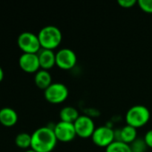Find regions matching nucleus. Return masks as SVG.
<instances>
[{"label":"nucleus","mask_w":152,"mask_h":152,"mask_svg":"<svg viewBox=\"0 0 152 152\" xmlns=\"http://www.w3.org/2000/svg\"><path fill=\"white\" fill-rule=\"evenodd\" d=\"M144 141H145L147 146H148L149 148H151L152 149V129L149 130V131L146 133V134H145V136H144Z\"/></svg>","instance_id":"21"},{"label":"nucleus","mask_w":152,"mask_h":152,"mask_svg":"<svg viewBox=\"0 0 152 152\" xmlns=\"http://www.w3.org/2000/svg\"><path fill=\"white\" fill-rule=\"evenodd\" d=\"M115 137L116 141L123 142L130 145L137 139V129L126 125L120 129L115 130Z\"/></svg>","instance_id":"11"},{"label":"nucleus","mask_w":152,"mask_h":152,"mask_svg":"<svg viewBox=\"0 0 152 152\" xmlns=\"http://www.w3.org/2000/svg\"><path fill=\"white\" fill-rule=\"evenodd\" d=\"M80 116L81 115L79 114L78 110L72 106L64 107L60 110V113H59V117H60L61 121L67 122V123H73V124L77 120V118Z\"/></svg>","instance_id":"15"},{"label":"nucleus","mask_w":152,"mask_h":152,"mask_svg":"<svg viewBox=\"0 0 152 152\" xmlns=\"http://www.w3.org/2000/svg\"><path fill=\"white\" fill-rule=\"evenodd\" d=\"M151 118V112L144 105H134L131 107L125 115L126 125L134 128L145 126Z\"/></svg>","instance_id":"3"},{"label":"nucleus","mask_w":152,"mask_h":152,"mask_svg":"<svg viewBox=\"0 0 152 152\" xmlns=\"http://www.w3.org/2000/svg\"><path fill=\"white\" fill-rule=\"evenodd\" d=\"M25 152H36V151L30 149V150H27V151H25Z\"/></svg>","instance_id":"23"},{"label":"nucleus","mask_w":152,"mask_h":152,"mask_svg":"<svg viewBox=\"0 0 152 152\" xmlns=\"http://www.w3.org/2000/svg\"><path fill=\"white\" fill-rule=\"evenodd\" d=\"M138 5L143 12L152 13V0H139Z\"/></svg>","instance_id":"19"},{"label":"nucleus","mask_w":152,"mask_h":152,"mask_svg":"<svg viewBox=\"0 0 152 152\" xmlns=\"http://www.w3.org/2000/svg\"><path fill=\"white\" fill-rule=\"evenodd\" d=\"M19 66L26 73H37L40 69L38 53H22L19 58Z\"/></svg>","instance_id":"10"},{"label":"nucleus","mask_w":152,"mask_h":152,"mask_svg":"<svg viewBox=\"0 0 152 152\" xmlns=\"http://www.w3.org/2000/svg\"><path fill=\"white\" fill-rule=\"evenodd\" d=\"M34 82L37 87L45 91L52 84V76L48 70L39 69L37 73H35Z\"/></svg>","instance_id":"14"},{"label":"nucleus","mask_w":152,"mask_h":152,"mask_svg":"<svg viewBox=\"0 0 152 152\" xmlns=\"http://www.w3.org/2000/svg\"><path fill=\"white\" fill-rule=\"evenodd\" d=\"M18 121V114L16 111L10 108L4 107L0 110V124L6 127L13 126Z\"/></svg>","instance_id":"13"},{"label":"nucleus","mask_w":152,"mask_h":152,"mask_svg":"<svg viewBox=\"0 0 152 152\" xmlns=\"http://www.w3.org/2000/svg\"><path fill=\"white\" fill-rule=\"evenodd\" d=\"M14 142L20 149H29L31 146V134L27 133H20L16 135Z\"/></svg>","instance_id":"16"},{"label":"nucleus","mask_w":152,"mask_h":152,"mask_svg":"<svg viewBox=\"0 0 152 152\" xmlns=\"http://www.w3.org/2000/svg\"><path fill=\"white\" fill-rule=\"evenodd\" d=\"M106 152H132L131 146L123 142L115 141L106 148Z\"/></svg>","instance_id":"17"},{"label":"nucleus","mask_w":152,"mask_h":152,"mask_svg":"<svg viewBox=\"0 0 152 152\" xmlns=\"http://www.w3.org/2000/svg\"><path fill=\"white\" fill-rule=\"evenodd\" d=\"M69 95L68 88L62 83H52L45 91V99L52 104H59L64 102Z\"/></svg>","instance_id":"5"},{"label":"nucleus","mask_w":152,"mask_h":152,"mask_svg":"<svg viewBox=\"0 0 152 152\" xmlns=\"http://www.w3.org/2000/svg\"><path fill=\"white\" fill-rule=\"evenodd\" d=\"M91 139L94 144H96L97 146L107 148L116 141L115 130H113L111 127L107 126H101L96 127L91 136Z\"/></svg>","instance_id":"6"},{"label":"nucleus","mask_w":152,"mask_h":152,"mask_svg":"<svg viewBox=\"0 0 152 152\" xmlns=\"http://www.w3.org/2000/svg\"><path fill=\"white\" fill-rule=\"evenodd\" d=\"M118 4L123 8H132L136 4H138V1L136 0H118Z\"/></svg>","instance_id":"20"},{"label":"nucleus","mask_w":152,"mask_h":152,"mask_svg":"<svg viewBox=\"0 0 152 152\" xmlns=\"http://www.w3.org/2000/svg\"><path fill=\"white\" fill-rule=\"evenodd\" d=\"M38 37L41 45V49L53 51L61 44L63 36L59 28L53 25H48L43 27L39 30Z\"/></svg>","instance_id":"2"},{"label":"nucleus","mask_w":152,"mask_h":152,"mask_svg":"<svg viewBox=\"0 0 152 152\" xmlns=\"http://www.w3.org/2000/svg\"><path fill=\"white\" fill-rule=\"evenodd\" d=\"M17 45L22 53H38L41 50L38 35L29 31L22 32L18 36Z\"/></svg>","instance_id":"4"},{"label":"nucleus","mask_w":152,"mask_h":152,"mask_svg":"<svg viewBox=\"0 0 152 152\" xmlns=\"http://www.w3.org/2000/svg\"><path fill=\"white\" fill-rule=\"evenodd\" d=\"M4 77V70H3L2 67L0 66V82H2V81H3Z\"/></svg>","instance_id":"22"},{"label":"nucleus","mask_w":152,"mask_h":152,"mask_svg":"<svg viewBox=\"0 0 152 152\" xmlns=\"http://www.w3.org/2000/svg\"><path fill=\"white\" fill-rule=\"evenodd\" d=\"M57 142L53 128L42 126L32 133L30 149L36 152H51Z\"/></svg>","instance_id":"1"},{"label":"nucleus","mask_w":152,"mask_h":152,"mask_svg":"<svg viewBox=\"0 0 152 152\" xmlns=\"http://www.w3.org/2000/svg\"><path fill=\"white\" fill-rule=\"evenodd\" d=\"M55 135L57 141L62 142H69L77 136L74 125L73 123H67L59 121L53 128Z\"/></svg>","instance_id":"9"},{"label":"nucleus","mask_w":152,"mask_h":152,"mask_svg":"<svg viewBox=\"0 0 152 152\" xmlns=\"http://www.w3.org/2000/svg\"><path fill=\"white\" fill-rule=\"evenodd\" d=\"M77 62L75 53L69 48H63L56 53V65L65 70L73 69Z\"/></svg>","instance_id":"7"},{"label":"nucleus","mask_w":152,"mask_h":152,"mask_svg":"<svg viewBox=\"0 0 152 152\" xmlns=\"http://www.w3.org/2000/svg\"><path fill=\"white\" fill-rule=\"evenodd\" d=\"M77 136L86 139L91 138L96 127L94 121L88 116L81 115L73 123Z\"/></svg>","instance_id":"8"},{"label":"nucleus","mask_w":152,"mask_h":152,"mask_svg":"<svg viewBox=\"0 0 152 152\" xmlns=\"http://www.w3.org/2000/svg\"><path fill=\"white\" fill-rule=\"evenodd\" d=\"M40 69L48 70L56 65V53L52 50L41 49L38 53Z\"/></svg>","instance_id":"12"},{"label":"nucleus","mask_w":152,"mask_h":152,"mask_svg":"<svg viewBox=\"0 0 152 152\" xmlns=\"http://www.w3.org/2000/svg\"><path fill=\"white\" fill-rule=\"evenodd\" d=\"M132 152H145L148 148L144 139H136L133 143L130 144Z\"/></svg>","instance_id":"18"}]
</instances>
